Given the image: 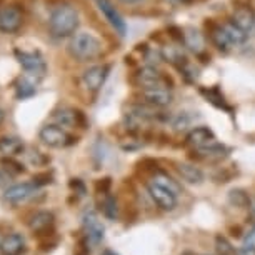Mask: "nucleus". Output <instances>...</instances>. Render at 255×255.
I'll return each instance as SVG.
<instances>
[{
  "label": "nucleus",
  "mask_w": 255,
  "mask_h": 255,
  "mask_svg": "<svg viewBox=\"0 0 255 255\" xmlns=\"http://www.w3.org/2000/svg\"><path fill=\"white\" fill-rule=\"evenodd\" d=\"M50 33L57 38H65L74 35L79 28V12L69 3L55 7L49 17Z\"/></svg>",
  "instance_id": "f257e3e1"
},
{
  "label": "nucleus",
  "mask_w": 255,
  "mask_h": 255,
  "mask_svg": "<svg viewBox=\"0 0 255 255\" xmlns=\"http://www.w3.org/2000/svg\"><path fill=\"white\" fill-rule=\"evenodd\" d=\"M70 55L79 62L94 60L102 54V42L94 33L89 32H77L72 35L69 44Z\"/></svg>",
  "instance_id": "f03ea898"
},
{
  "label": "nucleus",
  "mask_w": 255,
  "mask_h": 255,
  "mask_svg": "<svg viewBox=\"0 0 255 255\" xmlns=\"http://www.w3.org/2000/svg\"><path fill=\"white\" fill-rule=\"evenodd\" d=\"M15 57L18 60V64L22 65V69L27 72L28 77L35 80H40L47 72V64L44 60V57L40 55V52H25L20 49H15Z\"/></svg>",
  "instance_id": "7ed1b4c3"
},
{
  "label": "nucleus",
  "mask_w": 255,
  "mask_h": 255,
  "mask_svg": "<svg viewBox=\"0 0 255 255\" xmlns=\"http://www.w3.org/2000/svg\"><path fill=\"white\" fill-rule=\"evenodd\" d=\"M38 138L42 140V143H45L47 147H52V148H64L77 142V138L72 137L70 133H67V130H64V128L57 124L44 125V127L40 128V132H38Z\"/></svg>",
  "instance_id": "20e7f679"
},
{
  "label": "nucleus",
  "mask_w": 255,
  "mask_h": 255,
  "mask_svg": "<svg viewBox=\"0 0 255 255\" xmlns=\"http://www.w3.org/2000/svg\"><path fill=\"white\" fill-rule=\"evenodd\" d=\"M28 229L38 239L55 235V215L49 210L37 212L28 220Z\"/></svg>",
  "instance_id": "39448f33"
},
{
  "label": "nucleus",
  "mask_w": 255,
  "mask_h": 255,
  "mask_svg": "<svg viewBox=\"0 0 255 255\" xmlns=\"http://www.w3.org/2000/svg\"><path fill=\"white\" fill-rule=\"evenodd\" d=\"M82 230H84V237L89 240L90 245H99L104 240V225L100 222L97 212L87 210L82 215Z\"/></svg>",
  "instance_id": "423d86ee"
},
{
  "label": "nucleus",
  "mask_w": 255,
  "mask_h": 255,
  "mask_svg": "<svg viewBox=\"0 0 255 255\" xmlns=\"http://www.w3.org/2000/svg\"><path fill=\"white\" fill-rule=\"evenodd\" d=\"M23 23V15L17 7H3L0 8V32L15 33Z\"/></svg>",
  "instance_id": "0eeeda50"
},
{
  "label": "nucleus",
  "mask_w": 255,
  "mask_h": 255,
  "mask_svg": "<svg viewBox=\"0 0 255 255\" xmlns=\"http://www.w3.org/2000/svg\"><path fill=\"white\" fill-rule=\"evenodd\" d=\"M110 67L109 65H94L89 67L87 70L82 75V82H84L85 89L90 90V92H97V90L102 89V85L105 84V79L109 75Z\"/></svg>",
  "instance_id": "6e6552de"
},
{
  "label": "nucleus",
  "mask_w": 255,
  "mask_h": 255,
  "mask_svg": "<svg viewBox=\"0 0 255 255\" xmlns=\"http://www.w3.org/2000/svg\"><path fill=\"white\" fill-rule=\"evenodd\" d=\"M99 10L104 13V17L107 18V22L112 25V28L119 33L120 37H124L127 33V23L119 13L117 8L114 7V3L110 0H97Z\"/></svg>",
  "instance_id": "1a4fd4ad"
},
{
  "label": "nucleus",
  "mask_w": 255,
  "mask_h": 255,
  "mask_svg": "<svg viewBox=\"0 0 255 255\" xmlns=\"http://www.w3.org/2000/svg\"><path fill=\"white\" fill-rule=\"evenodd\" d=\"M148 194H150L153 202H155L162 210H174L177 207V195L174 192H170L168 189H165V187L155 184V182L148 184Z\"/></svg>",
  "instance_id": "9d476101"
},
{
  "label": "nucleus",
  "mask_w": 255,
  "mask_h": 255,
  "mask_svg": "<svg viewBox=\"0 0 255 255\" xmlns=\"http://www.w3.org/2000/svg\"><path fill=\"white\" fill-rule=\"evenodd\" d=\"M142 97L145 100V104L152 105V107H167V105L172 104V99H174L172 97V92L165 87V85L143 89Z\"/></svg>",
  "instance_id": "9b49d317"
},
{
  "label": "nucleus",
  "mask_w": 255,
  "mask_h": 255,
  "mask_svg": "<svg viewBox=\"0 0 255 255\" xmlns=\"http://www.w3.org/2000/svg\"><path fill=\"white\" fill-rule=\"evenodd\" d=\"M54 120L57 125L60 127H79L85 128L87 127V122H85V115L80 112V110H74V109H62V110H57L54 112Z\"/></svg>",
  "instance_id": "f8f14e48"
},
{
  "label": "nucleus",
  "mask_w": 255,
  "mask_h": 255,
  "mask_svg": "<svg viewBox=\"0 0 255 255\" xmlns=\"http://www.w3.org/2000/svg\"><path fill=\"white\" fill-rule=\"evenodd\" d=\"M37 189L38 187L33 184V182L32 184H15V185L7 187L3 197H5V200L10 202V204L18 205V204H22V202L30 199V197L37 192Z\"/></svg>",
  "instance_id": "ddd939ff"
},
{
  "label": "nucleus",
  "mask_w": 255,
  "mask_h": 255,
  "mask_svg": "<svg viewBox=\"0 0 255 255\" xmlns=\"http://www.w3.org/2000/svg\"><path fill=\"white\" fill-rule=\"evenodd\" d=\"M27 252V244L23 235L8 234L0 242V254L2 255H23Z\"/></svg>",
  "instance_id": "4468645a"
},
{
  "label": "nucleus",
  "mask_w": 255,
  "mask_h": 255,
  "mask_svg": "<svg viewBox=\"0 0 255 255\" xmlns=\"http://www.w3.org/2000/svg\"><path fill=\"white\" fill-rule=\"evenodd\" d=\"M137 80H138V84H140L143 89L160 87V85H165V80H163L160 72L155 69V65H147V67H143V69L138 70Z\"/></svg>",
  "instance_id": "2eb2a0df"
},
{
  "label": "nucleus",
  "mask_w": 255,
  "mask_h": 255,
  "mask_svg": "<svg viewBox=\"0 0 255 255\" xmlns=\"http://www.w3.org/2000/svg\"><path fill=\"white\" fill-rule=\"evenodd\" d=\"M214 142H215V135L209 127H197L194 130H190L189 135H187V143L194 148L207 147Z\"/></svg>",
  "instance_id": "dca6fc26"
},
{
  "label": "nucleus",
  "mask_w": 255,
  "mask_h": 255,
  "mask_svg": "<svg viewBox=\"0 0 255 255\" xmlns=\"http://www.w3.org/2000/svg\"><path fill=\"white\" fill-rule=\"evenodd\" d=\"M235 25H239L244 32H247L249 35L255 32V12L250 10L247 7H239L234 12V20Z\"/></svg>",
  "instance_id": "f3484780"
},
{
  "label": "nucleus",
  "mask_w": 255,
  "mask_h": 255,
  "mask_svg": "<svg viewBox=\"0 0 255 255\" xmlns=\"http://www.w3.org/2000/svg\"><path fill=\"white\" fill-rule=\"evenodd\" d=\"M177 170H179L182 179L185 182H189V184L199 185V184H202V180H204L202 170L199 167L192 165V163H179V165H177Z\"/></svg>",
  "instance_id": "a211bd4d"
},
{
  "label": "nucleus",
  "mask_w": 255,
  "mask_h": 255,
  "mask_svg": "<svg viewBox=\"0 0 255 255\" xmlns=\"http://www.w3.org/2000/svg\"><path fill=\"white\" fill-rule=\"evenodd\" d=\"M23 150V142L18 137H2L0 138V153L3 157H15Z\"/></svg>",
  "instance_id": "6ab92c4d"
},
{
  "label": "nucleus",
  "mask_w": 255,
  "mask_h": 255,
  "mask_svg": "<svg viewBox=\"0 0 255 255\" xmlns=\"http://www.w3.org/2000/svg\"><path fill=\"white\" fill-rule=\"evenodd\" d=\"M197 153H199L200 158L204 160H210V162H215V160H222V158L227 155V148L220 143H210L207 147H202V148H195Z\"/></svg>",
  "instance_id": "aec40b11"
},
{
  "label": "nucleus",
  "mask_w": 255,
  "mask_h": 255,
  "mask_svg": "<svg viewBox=\"0 0 255 255\" xmlns=\"http://www.w3.org/2000/svg\"><path fill=\"white\" fill-rule=\"evenodd\" d=\"M37 80L32 79V77H23V79H20L17 82L15 85V99L17 100H23V99H28L32 97V95H35L37 89Z\"/></svg>",
  "instance_id": "412c9836"
},
{
  "label": "nucleus",
  "mask_w": 255,
  "mask_h": 255,
  "mask_svg": "<svg viewBox=\"0 0 255 255\" xmlns=\"http://www.w3.org/2000/svg\"><path fill=\"white\" fill-rule=\"evenodd\" d=\"M222 27H224V30L227 32V35H229L230 42H232V45H234V47L244 45L245 42H247L249 33H247V32H244L242 28H240L239 25H235L234 22H227V23H224Z\"/></svg>",
  "instance_id": "4be33fe9"
},
{
  "label": "nucleus",
  "mask_w": 255,
  "mask_h": 255,
  "mask_svg": "<svg viewBox=\"0 0 255 255\" xmlns=\"http://www.w3.org/2000/svg\"><path fill=\"white\" fill-rule=\"evenodd\" d=\"M184 42H185V47H189L195 54H200V52L204 50V38H202L200 32L195 30V28H187L184 33Z\"/></svg>",
  "instance_id": "5701e85b"
},
{
  "label": "nucleus",
  "mask_w": 255,
  "mask_h": 255,
  "mask_svg": "<svg viewBox=\"0 0 255 255\" xmlns=\"http://www.w3.org/2000/svg\"><path fill=\"white\" fill-rule=\"evenodd\" d=\"M212 42H214L215 47H217L219 50H222V52H229L234 47L232 42H230L229 35H227V32L224 30L222 25L212 30Z\"/></svg>",
  "instance_id": "b1692460"
},
{
  "label": "nucleus",
  "mask_w": 255,
  "mask_h": 255,
  "mask_svg": "<svg viewBox=\"0 0 255 255\" xmlns=\"http://www.w3.org/2000/svg\"><path fill=\"white\" fill-rule=\"evenodd\" d=\"M100 209H102V214L109 220H117V217H119V205H117L115 197L105 194L102 204H100Z\"/></svg>",
  "instance_id": "393cba45"
},
{
  "label": "nucleus",
  "mask_w": 255,
  "mask_h": 255,
  "mask_svg": "<svg viewBox=\"0 0 255 255\" xmlns=\"http://www.w3.org/2000/svg\"><path fill=\"white\" fill-rule=\"evenodd\" d=\"M229 202L235 207H240V209H247L250 207V197L245 190L242 189H234L229 192Z\"/></svg>",
  "instance_id": "a878e982"
},
{
  "label": "nucleus",
  "mask_w": 255,
  "mask_h": 255,
  "mask_svg": "<svg viewBox=\"0 0 255 255\" xmlns=\"http://www.w3.org/2000/svg\"><path fill=\"white\" fill-rule=\"evenodd\" d=\"M162 57H163V60L172 62V64H185L184 52H182L180 47H175V45L165 47V49L162 50Z\"/></svg>",
  "instance_id": "bb28decb"
},
{
  "label": "nucleus",
  "mask_w": 255,
  "mask_h": 255,
  "mask_svg": "<svg viewBox=\"0 0 255 255\" xmlns=\"http://www.w3.org/2000/svg\"><path fill=\"white\" fill-rule=\"evenodd\" d=\"M152 182H155V184L162 185V187H165V189H168L170 192H174L175 195H179V194H180V185L177 184L175 180H172L167 174H163V172H158V174L153 175Z\"/></svg>",
  "instance_id": "cd10ccee"
},
{
  "label": "nucleus",
  "mask_w": 255,
  "mask_h": 255,
  "mask_svg": "<svg viewBox=\"0 0 255 255\" xmlns=\"http://www.w3.org/2000/svg\"><path fill=\"white\" fill-rule=\"evenodd\" d=\"M0 165L3 167V170H7L10 175H18L25 172V167L20 162L13 160V157H2L0 158Z\"/></svg>",
  "instance_id": "c85d7f7f"
},
{
  "label": "nucleus",
  "mask_w": 255,
  "mask_h": 255,
  "mask_svg": "<svg viewBox=\"0 0 255 255\" xmlns=\"http://www.w3.org/2000/svg\"><path fill=\"white\" fill-rule=\"evenodd\" d=\"M215 247H217L219 255H234L235 254L234 247L229 244L227 239L222 237V235H217V239H215Z\"/></svg>",
  "instance_id": "c756f323"
},
{
  "label": "nucleus",
  "mask_w": 255,
  "mask_h": 255,
  "mask_svg": "<svg viewBox=\"0 0 255 255\" xmlns=\"http://www.w3.org/2000/svg\"><path fill=\"white\" fill-rule=\"evenodd\" d=\"M74 255H90V242L82 235L77 242V247L74 250Z\"/></svg>",
  "instance_id": "7c9ffc66"
},
{
  "label": "nucleus",
  "mask_w": 255,
  "mask_h": 255,
  "mask_svg": "<svg viewBox=\"0 0 255 255\" xmlns=\"http://www.w3.org/2000/svg\"><path fill=\"white\" fill-rule=\"evenodd\" d=\"M110 187H112V179H110V177H105V179H100L95 182V190H97V194L100 195L109 194Z\"/></svg>",
  "instance_id": "2f4dec72"
},
{
  "label": "nucleus",
  "mask_w": 255,
  "mask_h": 255,
  "mask_svg": "<svg viewBox=\"0 0 255 255\" xmlns=\"http://www.w3.org/2000/svg\"><path fill=\"white\" fill-rule=\"evenodd\" d=\"M33 184H35L37 187H44L47 184H52V180H54V177H52V174H49V172H44V174H37L33 175Z\"/></svg>",
  "instance_id": "473e14b6"
},
{
  "label": "nucleus",
  "mask_w": 255,
  "mask_h": 255,
  "mask_svg": "<svg viewBox=\"0 0 255 255\" xmlns=\"http://www.w3.org/2000/svg\"><path fill=\"white\" fill-rule=\"evenodd\" d=\"M28 158H30V163H33V165H45L47 162H50L49 157H45L44 153H40L38 150H33L28 155Z\"/></svg>",
  "instance_id": "72a5a7b5"
},
{
  "label": "nucleus",
  "mask_w": 255,
  "mask_h": 255,
  "mask_svg": "<svg viewBox=\"0 0 255 255\" xmlns=\"http://www.w3.org/2000/svg\"><path fill=\"white\" fill-rule=\"evenodd\" d=\"M69 185L77 195H85V192H87V189H85V184L80 179H72Z\"/></svg>",
  "instance_id": "f704fd0d"
},
{
  "label": "nucleus",
  "mask_w": 255,
  "mask_h": 255,
  "mask_svg": "<svg viewBox=\"0 0 255 255\" xmlns=\"http://www.w3.org/2000/svg\"><path fill=\"white\" fill-rule=\"evenodd\" d=\"M244 245L245 247H250V249H254L255 250V227L254 229H250L247 234H245V237H244Z\"/></svg>",
  "instance_id": "c9c22d12"
},
{
  "label": "nucleus",
  "mask_w": 255,
  "mask_h": 255,
  "mask_svg": "<svg viewBox=\"0 0 255 255\" xmlns=\"http://www.w3.org/2000/svg\"><path fill=\"white\" fill-rule=\"evenodd\" d=\"M10 180H12V175L2 168V170H0V187H7L8 184H10Z\"/></svg>",
  "instance_id": "e433bc0d"
},
{
  "label": "nucleus",
  "mask_w": 255,
  "mask_h": 255,
  "mask_svg": "<svg viewBox=\"0 0 255 255\" xmlns=\"http://www.w3.org/2000/svg\"><path fill=\"white\" fill-rule=\"evenodd\" d=\"M234 255H255V250L254 249H250V247H244L242 249H239V250H235V254Z\"/></svg>",
  "instance_id": "4c0bfd02"
},
{
  "label": "nucleus",
  "mask_w": 255,
  "mask_h": 255,
  "mask_svg": "<svg viewBox=\"0 0 255 255\" xmlns=\"http://www.w3.org/2000/svg\"><path fill=\"white\" fill-rule=\"evenodd\" d=\"M232 235H234V237H240V227H235V229H232Z\"/></svg>",
  "instance_id": "58836bf2"
},
{
  "label": "nucleus",
  "mask_w": 255,
  "mask_h": 255,
  "mask_svg": "<svg viewBox=\"0 0 255 255\" xmlns=\"http://www.w3.org/2000/svg\"><path fill=\"white\" fill-rule=\"evenodd\" d=\"M100 255H119V254H115L114 250H104V252L100 254Z\"/></svg>",
  "instance_id": "ea45409f"
},
{
  "label": "nucleus",
  "mask_w": 255,
  "mask_h": 255,
  "mask_svg": "<svg viewBox=\"0 0 255 255\" xmlns=\"http://www.w3.org/2000/svg\"><path fill=\"white\" fill-rule=\"evenodd\" d=\"M3 117H5V114H3V110H2V109H0V124H2V122H3Z\"/></svg>",
  "instance_id": "a19ab883"
},
{
  "label": "nucleus",
  "mask_w": 255,
  "mask_h": 255,
  "mask_svg": "<svg viewBox=\"0 0 255 255\" xmlns=\"http://www.w3.org/2000/svg\"><path fill=\"white\" fill-rule=\"evenodd\" d=\"M172 2H175V3H187V2H190V0H172Z\"/></svg>",
  "instance_id": "79ce46f5"
},
{
  "label": "nucleus",
  "mask_w": 255,
  "mask_h": 255,
  "mask_svg": "<svg viewBox=\"0 0 255 255\" xmlns=\"http://www.w3.org/2000/svg\"><path fill=\"white\" fill-rule=\"evenodd\" d=\"M122 2H125V3H135V2H138V0H122Z\"/></svg>",
  "instance_id": "37998d69"
},
{
  "label": "nucleus",
  "mask_w": 255,
  "mask_h": 255,
  "mask_svg": "<svg viewBox=\"0 0 255 255\" xmlns=\"http://www.w3.org/2000/svg\"><path fill=\"white\" fill-rule=\"evenodd\" d=\"M184 255H194V254H192V252H185Z\"/></svg>",
  "instance_id": "c03bdc74"
}]
</instances>
